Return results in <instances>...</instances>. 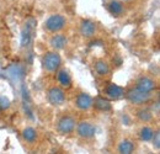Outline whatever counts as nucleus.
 Masks as SVG:
<instances>
[{"label": "nucleus", "instance_id": "obj_20", "mask_svg": "<svg viewBox=\"0 0 160 154\" xmlns=\"http://www.w3.org/2000/svg\"><path fill=\"white\" fill-rule=\"evenodd\" d=\"M138 118H139L142 122H149V121H152L153 120V114L149 111V110H147V109H143V110H139L138 111Z\"/></svg>", "mask_w": 160, "mask_h": 154}, {"label": "nucleus", "instance_id": "obj_23", "mask_svg": "<svg viewBox=\"0 0 160 154\" xmlns=\"http://www.w3.org/2000/svg\"><path fill=\"white\" fill-rule=\"evenodd\" d=\"M126 1H131V0H126Z\"/></svg>", "mask_w": 160, "mask_h": 154}, {"label": "nucleus", "instance_id": "obj_7", "mask_svg": "<svg viewBox=\"0 0 160 154\" xmlns=\"http://www.w3.org/2000/svg\"><path fill=\"white\" fill-rule=\"evenodd\" d=\"M103 93H105V95L106 96H108L110 99H115V100H118L121 97L124 96V89L120 86V85H117V84H115V83H110L106 88H105V90H103Z\"/></svg>", "mask_w": 160, "mask_h": 154}, {"label": "nucleus", "instance_id": "obj_5", "mask_svg": "<svg viewBox=\"0 0 160 154\" xmlns=\"http://www.w3.org/2000/svg\"><path fill=\"white\" fill-rule=\"evenodd\" d=\"M75 127H77V132H78L79 137L85 138V139L92 138L95 136V133H96V127L92 123L88 122V121L80 122V123H78V126H75Z\"/></svg>", "mask_w": 160, "mask_h": 154}, {"label": "nucleus", "instance_id": "obj_9", "mask_svg": "<svg viewBox=\"0 0 160 154\" xmlns=\"http://www.w3.org/2000/svg\"><path fill=\"white\" fill-rule=\"evenodd\" d=\"M92 97L90 96L89 94L86 93H81L78 95L77 100H75V104H77V107L80 109V110H89L92 107Z\"/></svg>", "mask_w": 160, "mask_h": 154}, {"label": "nucleus", "instance_id": "obj_18", "mask_svg": "<svg viewBox=\"0 0 160 154\" xmlns=\"http://www.w3.org/2000/svg\"><path fill=\"white\" fill-rule=\"evenodd\" d=\"M22 137L27 143H33L37 139V131L32 127H26L22 131Z\"/></svg>", "mask_w": 160, "mask_h": 154}, {"label": "nucleus", "instance_id": "obj_16", "mask_svg": "<svg viewBox=\"0 0 160 154\" xmlns=\"http://www.w3.org/2000/svg\"><path fill=\"white\" fill-rule=\"evenodd\" d=\"M92 105L100 111H110L111 110V102L105 97H96L95 101H92Z\"/></svg>", "mask_w": 160, "mask_h": 154}, {"label": "nucleus", "instance_id": "obj_2", "mask_svg": "<svg viewBox=\"0 0 160 154\" xmlns=\"http://www.w3.org/2000/svg\"><path fill=\"white\" fill-rule=\"evenodd\" d=\"M42 63L47 72H56L62 64V58L57 52H48L44 54Z\"/></svg>", "mask_w": 160, "mask_h": 154}, {"label": "nucleus", "instance_id": "obj_1", "mask_svg": "<svg viewBox=\"0 0 160 154\" xmlns=\"http://www.w3.org/2000/svg\"><path fill=\"white\" fill-rule=\"evenodd\" d=\"M124 95L127 96V99L136 105H143L145 102H148L152 97V93H144L139 89L134 88V89H129L127 93H124Z\"/></svg>", "mask_w": 160, "mask_h": 154}, {"label": "nucleus", "instance_id": "obj_21", "mask_svg": "<svg viewBox=\"0 0 160 154\" xmlns=\"http://www.w3.org/2000/svg\"><path fill=\"white\" fill-rule=\"evenodd\" d=\"M10 106V101L9 99L4 95H0V110H5Z\"/></svg>", "mask_w": 160, "mask_h": 154}, {"label": "nucleus", "instance_id": "obj_12", "mask_svg": "<svg viewBox=\"0 0 160 154\" xmlns=\"http://www.w3.org/2000/svg\"><path fill=\"white\" fill-rule=\"evenodd\" d=\"M57 79H58L59 84L63 88L68 89V88L72 86V77H70V74L67 69H60L58 74H57Z\"/></svg>", "mask_w": 160, "mask_h": 154}, {"label": "nucleus", "instance_id": "obj_19", "mask_svg": "<svg viewBox=\"0 0 160 154\" xmlns=\"http://www.w3.org/2000/svg\"><path fill=\"white\" fill-rule=\"evenodd\" d=\"M153 135H154V130H153L152 127H148V126L143 127L139 132L140 139L144 141V142H149V141H152Z\"/></svg>", "mask_w": 160, "mask_h": 154}, {"label": "nucleus", "instance_id": "obj_10", "mask_svg": "<svg viewBox=\"0 0 160 154\" xmlns=\"http://www.w3.org/2000/svg\"><path fill=\"white\" fill-rule=\"evenodd\" d=\"M96 31V25L90 20H84L80 25V32L84 37H92Z\"/></svg>", "mask_w": 160, "mask_h": 154}, {"label": "nucleus", "instance_id": "obj_6", "mask_svg": "<svg viewBox=\"0 0 160 154\" xmlns=\"http://www.w3.org/2000/svg\"><path fill=\"white\" fill-rule=\"evenodd\" d=\"M48 101L54 106L62 105L65 101L64 90L59 86H53L52 89H49V91H48Z\"/></svg>", "mask_w": 160, "mask_h": 154}, {"label": "nucleus", "instance_id": "obj_11", "mask_svg": "<svg viewBox=\"0 0 160 154\" xmlns=\"http://www.w3.org/2000/svg\"><path fill=\"white\" fill-rule=\"evenodd\" d=\"M67 43H68V38L64 36V35H62V33H58V35H54L51 41H49V44H51V47L52 48H54V49H63L65 46H67Z\"/></svg>", "mask_w": 160, "mask_h": 154}, {"label": "nucleus", "instance_id": "obj_22", "mask_svg": "<svg viewBox=\"0 0 160 154\" xmlns=\"http://www.w3.org/2000/svg\"><path fill=\"white\" fill-rule=\"evenodd\" d=\"M153 141V147H155V149L160 148V133L159 132H154V135L152 137Z\"/></svg>", "mask_w": 160, "mask_h": 154}, {"label": "nucleus", "instance_id": "obj_13", "mask_svg": "<svg viewBox=\"0 0 160 154\" xmlns=\"http://www.w3.org/2000/svg\"><path fill=\"white\" fill-rule=\"evenodd\" d=\"M108 11H110L113 16L118 18V16H122V15L124 14V8H123L122 3L117 1V0H112V1H110V4H108Z\"/></svg>", "mask_w": 160, "mask_h": 154}, {"label": "nucleus", "instance_id": "obj_8", "mask_svg": "<svg viewBox=\"0 0 160 154\" xmlns=\"http://www.w3.org/2000/svg\"><path fill=\"white\" fill-rule=\"evenodd\" d=\"M137 89H139L144 93H153L157 88V83L154 81V79L149 77H142L137 81Z\"/></svg>", "mask_w": 160, "mask_h": 154}, {"label": "nucleus", "instance_id": "obj_14", "mask_svg": "<svg viewBox=\"0 0 160 154\" xmlns=\"http://www.w3.org/2000/svg\"><path fill=\"white\" fill-rule=\"evenodd\" d=\"M95 72L100 75V77H106L108 73H110V65H108V63L107 62H105V60H98L96 63H95Z\"/></svg>", "mask_w": 160, "mask_h": 154}, {"label": "nucleus", "instance_id": "obj_15", "mask_svg": "<svg viewBox=\"0 0 160 154\" xmlns=\"http://www.w3.org/2000/svg\"><path fill=\"white\" fill-rule=\"evenodd\" d=\"M32 38V25L27 23L26 27L23 28L22 33H21V46L25 47V46H28Z\"/></svg>", "mask_w": 160, "mask_h": 154}, {"label": "nucleus", "instance_id": "obj_17", "mask_svg": "<svg viewBox=\"0 0 160 154\" xmlns=\"http://www.w3.org/2000/svg\"><path fill=\"white\" fill-rule=\"evenodd\" d=\"M134 149H136V146L131 139H123L120 143V146H118V152L120 153L129 154L132 153Z\"/></svg>", "mask_w": 160, "mask_h": 154}, {"label": "nucleus", "instance_id": "obj_3", "mask_svg": "<svg viewBox=\"0 0 160 154\" xmlns=\"http://www.w3.org/2000/svg\"><path fill=\"white\" fill-rule=\"evenodd\" d=\"M75 126H77L75 118L70 115H65L58 121L57 130L59 131L62 135H69V133H73L74 132Z\"/></svg>", "mask_w": 160, "mask_h": 154}, {"label": "nucleus", "instance_id": "obj_4", "mask_svg": "<svg viewBox=\"0 0 160 154\" xmlns=\"http://www.w3.org/2000/svg\"><path fill=\"white\" fill-rule=\"evenodd\" d=\"M65 25H67L65 18L59 15V14H57V15H52V16L48 18V20L46 21L44 27L49 32H54L56 33V32H58L60 30H63L65 27Z\"/></svg>", "mask_w": 160, "mask_h": 154}]
</instances>
